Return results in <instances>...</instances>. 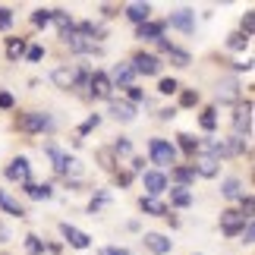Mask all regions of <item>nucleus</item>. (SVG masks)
<instances>
[{
	"mask_svg": "<svg viewBox=\"0 0 255 255\" xmlns=\"http://www.w3.org/2000/svg\"><path fill=\"white\" fill-rule=\"evenodd\" d=\"M22 54H25V41H22V38H9V41H6V57H9V60H19Z\"/></svg>",
	"mask_w": 255,
	"mask_h": 255,
	"instance_id": "obj_25",
	"label": "nucleus"
},
{
	"mask_svg": "<svg viewBox=\"0 0 255 255\" xmlns=\"http://www.w3.org/2000/svg\"><path fill=\"white\" fill-rule=\"evenodd\" d=\"M173 180H176V183H180L183 189H186V186H189V183L195 180V170H192V167H176V170H173Z\"/></svg>",
	"mask_w": 255,
	"mask_h": 255,
	"instance_id": "obj_27",
	"label": "nucleus"
},
{
	"mask_svg": "<svg viewBox=\"0 0 255 255\" xmlns=\"http://www.w3.org/2000/svg\"><path fill=\"white\" fill-rule=\"evenodd\" d=\"M25 249L32 252V255H41L44 252V243L38 240V237H25Z\"/></svg>",
	"mask_w": 255,
	"mask_h": 255,
	"instance_id": "obj_31",
	"label": "nucleus"
},
{
	"mask_svg": "<svg viewBox=\"0 0 255 255\" xmlns=\"http://www.w3.org/2000/svg\"><path fill=\"white\" fill-rule=\"evenodd\" d=\"M142 211L145 214H154V218H164V214H167V208H164L158 199H151V195H148V199H142Z\"/></svg>",
	"mask_w": 255,
	"mask_h": 255,
	"instance_id": "obj_24",
	"label": "nucleus"
},
{
	"mask_svg": "<svg viewBox=\"0 0 255 255\" xmlns=\"http://www.w3.org/2000/svg\"><path fill=\"white\" fill-rule=\"evenodd\" d=\"M233 126H237L240 139H243V135H252V104L240 107V111H237V117H233Z\"/></svg>",
	"mask_w": 255,
	"mask_h": 255,
	"instance_id": "obj_10",
	"label": "nucleus"
},
{
	"mask_svg": "<svg viewBox=\"0 0 255 255\" xmlns=\"http://www.w3.org/2000/svg\"><path fill=\"white\" fill-rule=\"evenodd\" d=\"M66 44H70V51H76V54H98V41H95V38L76 32V28L66 35Z\"/></svg>",
	"mask_w": 255,
	"mask_h": 255,
	"instance_id": "obj_3",
	"label": "nucleus"
},
{
	"mask_svg": "<svg viewBox=\"0 0 255 255\" xmlns=\"http://www.w3.org/2000/svg\"><path fill=\"white\" fill-rule=\"evenodd\" d=\"M28 173H32V170H28V161L25 158H16V161H9V167H6V176H9V180H13V183H28Z\"/></svg>",
	"mask_w": 255,
	"mask_h": 255,
	"instance_id": "obj_11",
	"label": "nucleus"
},
{
	"mask_svg": "<svg viewBox=\"0 0 255 255\" xmlns=\"http://www.w3.org/2000/svg\"><path fill=\"white\" fill-rule=\"evenodd\" d=\"M25 192L28 195H32V199H51V195H54V189H51V186H38V183H25Z\"/></svg>",
	"mask_w": 255,
	"mask_h": 255,
	"instance_id": "obj_26",
	"label": "nucleus"
},
{
	"mask_svg": "<svg viewBox=\"0 0 255 255\" xmlns=\"http://www.w3.org/2000/svg\"><path fill=\"white\" fill-rule=\"evenodd\" d=\"M88 98H111V79H107L104 73H95L88 76Z\"/></svg>",
	"mask_w": 255,
	"mask_h": 255,
	"instance_id": "obj_5",
	"label": "nucleus"
},
{
	"mask_svg": "<svg viewBox=\"0 0 255 255\" xmlns=\"http://www.w3.org/2000/svg\"><path fill=\"white\" fill-rule=\"evenodd\" d=\"M19 126H22L25 132H41L51 126V117L47 114H25V117H19Z\"/></svg>",
	"mask_w": 255,
	"mask_h": 255,
	"instance_id": "obj_8",
	"label": "nucleus"
},
{
	"mask_svg": "<svg viewBox=\"0 0 255 255\" xmlns=\"http://www.w3.org/2000/svg\"><path fill=\"white\" fill-rule=\"evenodd\" d=\"M111 117H114V120L129 123V120H135V107L129 101H111Z\"/></svg>",
	"mask_w": 255,
	"mask_h": 255,
	"instance_id": "obj_15",
	"label": "nucleus"
},
{
	"mask_svg": "<svg viewBox=\"0 0 255 255\" xmlns=\"http://www.w3.org/2000/svg\"><path fill=\"white\" fill-rule=\"evenodd\" d=\"M114 151H117V154H129V151H132V145L126 142V139H120V142L114 145Z\"/></svg>",
	"mask_w": 255,
	"mask_h": 255,
	"instance_id": "obj_39",
	"label": "nucleus"
},
{
	"mask_svg": "<svg viewBox=\"0 0 255 255\" xmlns=\"http://www.w3.org/2000/svg\"><path fill=\"white\" fill-rule=\"evenodd\" d=\"M243 218H252V195H243Z\"/></svg>",
	"mask_w": 255,
	"mask_h": 255,
	"instance_id": "obj_40",
	"label": "nucleus"
},
{
	"mask_svg": "<svg viewBox=\"0 0 255 255\" xmlns=\"http://www.w3.org/2000/svg\"><path fill=\"white\" fill-rule=\"evenodd\" d=\"M145 189H148L151 199H154V195H161L164 189H167V176H164L161 170H148V173H145Z\"/></svg>",
	"mask_w": 255,
	"mask_h": 255,
	"instance_id": "obj_12",
	"label": "nucleus"
},
{
	"mask_svg": "<svg viewBox=\"0 0 255 255\" xmlns=\"http://www.w3.org/2000/svg\"><path fill=\"white\" fill-rule=\"evenodd\" d=\"M148 154H151V161H154V164L167 167V164H173V158H176V148H173L170 142H164V139H151Z\"/></svg>",
	"mask_w": 255,
	"mask_h": 255,
	"instance_id": "obj_2",
	"label": "nucleus"
},
{
	"mask_svg": "<svg viewBox=\"0 0 255 255\" xmlns=\"http://www.w3.org/2000/svg\"><path fill=\"white\" fill-rule=\"evenodd\" d=\"M28 60H41V57H44V51H41V47H28Z\"/></svg>",
	"mask_w": 255,
	"mask_h": 255,
	"instance_id": "obj_44",
	"label": "nucleus"
},
{
	"mask_svg": "<svg viewBox=\"0 0 255 255\" xmlns=\"http://www.w3.org/2000/svg\"><path fill=\"white\" fill-rule=\"evenodd\" d=\"M126 16H129L132 19V22H148V16H151V6L148 3H129V6H126Z\"/></svg>",
	"mask_w": 255,
	"mask_h": 255,
	"instance_id": "obj_17",
	"label": "nucleus"
},
{
	"mask_svg": "<svg viewBox=\"0 0 255 255\" xmlns=\"http://www.w3.org/2000/svg\"><path fill=\"white\" fill-rule=\"evenodd\" d=\"M218 164H221V161L214 158V154H208V151H202L199 158H195V164H192V170H195V173H202V176H218V170H221Z\"/></svg>",
	"mask_w": 255,
	"mask_h": 255,
	"instance_id": "obj_7",
	"label": "nucleus"
},
{
	"mask_svg": "<svg viewBox=\"0 0 255 255\" xmlns=\"http://www.w3.org/2000/svg\"><path fill=\"white\" fill-rule=\"evenodd\" d=\"M145 246H148L154 255H164V252H170V240L161 237V233H145Z\"/></svg>",
	"mask_w": 255,
	"mask_h": 255,
	"instance_id": "obj_16",
	"label": "nucleus"
},
{
	"mask_svg": "<svg viewBox=\"0 0 255 255\" xmlns=\"http://www.w3.org/2000/svg\"><path fill=\"white\" fill-rule=\"evenodd\" d=\"M243 237H246V243H252V237H255V224H252V218L246 221V227H243Z\"/></svg>",
	"mask_w": 255,
	"mask_h": 255,
	"instance_id": "obj_41",
	"label": "nucleus"
},
{
	"mask_svg": "<svg viewBox=\"0 0 255 255\" xmlns=\"http://www.w3.org/2000/svg\"><path fill=\"white\" fill-rule=\"evenodd\" d=\"M176 88H180V85H176L173 79H161V85H158V92H161V95H173Z\"/></svg>",
	"mask_w": 255,
	"mask_h": 255,
	"instance_id": "obj_34",
	"label": "nucleus"
},
{
	"mask_svg": "<svg viewBox=\"0 0 255 255\" xmlns=\"http://www.w3.org/2000/svg\"><path fill=\"white\" fill-rule=\"evenodd\" d=\"M132 76H135L132 63H117L114 70H111V76H107V79L117 82V85H126V88H129V85H132Z\"/></svg>",
	"mask_w": 255,
	"mask_h": 255,
	"instance_id": "obj_13",
	"label": "nucleus"
},
{
	"mask_svg": "<svg viewBox=\"0 0 255 255\" xmlns=\"http://www.w3.org/2000/svg\"><path fill=\"white\" fill-rule=\"evenodd\" d=\"M202 126H205V129H214V126H218V117H214V111H205V114H202Z\"/></svg>",
	"mask_w": 255,
	"mask_h": 255,
	"instance_id": "obj_35",
	"label": "nucleus"
},
{
	"mask_svg": "<svg viewBox=\"0 0 255 255\" xmlns=\"http://www.w3.org/2000/svg\"><path fill=\"white\" fill-rule=\"evenodd\" d=\"M218 98H221V101H237V98H240V85L233 82V79L221 82V88H218Z\"/></svg>",
	"mask_w": 255,
	"mask_h": 255,
	"instance_id": "obj_21",
	"label": "nucleus"
},
{
	"mask_svg": "<svg viewBox=\"0 0 255 255\" xmlns=\"http://www.w3.org/2000/svg\"><path fill=\"white\" fill-rule=\"evenodd\" d=\"M9 22H13V13L6 6H0V28H9Z\"/></svg>",
	"mask_w": 255,
	"mask_h": 255,
	"instance_id": "obj_37",
	"label": "nucleus"
},
{
	"mask_svg": "<svg viewBox=\"0 0 255 255\" xmlns=\"http://www.w3.org/2000/svg\"><path fill=\"white\" fill-rule=\"evenodd\" d=\"M129 98H132V101H142L145 95H142V88H135V85H129Z\"/></svg>",
	"mask_w": 255,
	"mask_h": 255,
	"instance_id": "obj_46",
	"label": "nucleus"
},
{
	"mask_svg": "<svg viewBox=\"0 0 255 255\" xmlns=\"http://www.w3.org/2000/svg\"><path fill=\"white\" fill-rule=\"evenodd\" d=\"M51 79H54L57 88H73V85H76V73H73V70H66V66H60V70H54Z\"/></svg>",
	"mask_w": 255,
	"mask_h": 255,
	"instance_id": "obj_19",
	"label": "nucleus"
},
{
	"mask_svg": "<svg viewBox=\"0 0 255 255\" xmlns=\"http://www.w3.org/2000/svg\"><path fill=\"white\" fill-rule=\"evenodd\" d=\"M0 208H3L6 214H16V218H25V208H22L19 202H13V199H9V195H6L3 189H0Z\"/></svg>",
	"mask_w": 255,
	"mask_h": 255,
	"instance_id": "obj_20",
	"label": "nucleus"
},
{
	"mask_svg": "<svg viewBox=\"0 0 255 255\" xmlns=\"http://www.w3.org/2000/svg\"><path fill=\"white\" fill-rule=\"evenodd\" d=\"M0 107H3V111H9V107H13V95L0 92Z\"/></svg>",
	"mask_w": 255,
	"mask_h": 255,
	"instance_id": "obj_43",
	"label": "nucleus"
},
{
	"mask_svg": "<svg viewBox=\"0 0 255 255\" xmlns=\"http://www.w3.org/2000/svg\"><path fill=\"white\" fill-rule=\"evenodd\" d=\"M246 221H249V218H243L240 211H224V214H221V230L227 233V237H237V233L246 227Z\"/></svg>",
	"mask_w": 255,
	"mask_h": 255,
	"instance_id": "obj_4",
	"label": "nucleus"
},
{
	"mask_svg": "<svg viewBox=\"0 0 255 255\" xmlns=\"http://www.w3.org/2000/svg\"><path fill=\"white\" fill-rule=\"evenodd\" d=\"M180 148H183L186 154H192V158H195V154H199V142H195L192 135H186V132H183V135H180Z\"/></svg>",
	"mask_w": 255,
	"mask_h": 255,
	"instance_id": "obj_30",
	"label": "nucleus"
},
{
	"mask_svg": "<svg viewBox=\"0 0 255 255\" xmlns=\"http://www.w3.org/2000/svg\"><path fill=\"white\" fill-rule=\"evenodd\" d=\"M170 202L176 205V208H189V205H192V192L183 189V186H176V189L170 192Z\"/></svg>",
	"mask_w": 255,
	"mask_h": 255,
	"instance_id": "obj_23",
	"label": "nucleus"
},
{
	"mask_svg": "<svg viewBox=\"0 0 255 255\" xmlns=\"http://www.w3.org/2000/svg\"><path fill=\"white\" fill-rule=\"evenodd\" d=\"M98 255H129L126 249H117V246H107V249H98Z\"/></svg>",
	"mask_w": 255,
	"mask_h": 255,
	"instance_id": "obj_42",
	"label": "nucleus"
},
{
	"mask_svg": "<svg viewBox=\"0 0 255 255\" xmlns=\"http://www.w3.org/2000/svg\"><path fill=\"white\" fill-rule=\"evenodd\" d=\"M47 154H51V161H54V170L60 173V176H70V173H79V161H73L70 154H63L57 145H47Z\"/></svg>",
	"mask_w": 255,
	"mask_h": 255,
	"instance_id": "obj_1",
	"label": "nucleus"
},
{
	"mask_svg": "<svg viewBox=\"0 0 255 255\" xmlns=\"http://www.w3.org/2000/svg\"><path fill=\"white\" fill-rule=\"evenodd\" d=\"M101 164H104V167H114V158H111V151H101Z\"/></svg>",
	"mask_w": 255,
	"mask_h": 255,
	"instance_id": "obj_47",
	"label": "nucleus"
},
{
	"mask_svg": "<svg viewBox=\"0 0 255 255\" xmlns=\"http://www.w3.org/2000/svg\"><path fill=\"white\" fill-rule=\"evenodd\" d=\"M224 195H227V199H243V183L240 180H227L224 183Z\"/></svg>",
	"mask_w": 255,
	"mask_h": 255,
	"instance_id": "obj_28",
	"label": "nucleus"
},
{
	"mask_svg": "<svg viewBox=\"0 0 255 255\" xmlns=\"http://www.w3.org/2000/svg\"><path fill=\"white\" fill-rule=\"evenodd\" d=\"M195 101H199V95H195V92H183V104H186V107L195 104Z\"/></svg>",
	"mask_w": 255,
	"mask_h": 255,
	"instance_id": "obj_45",
	"label": "nucleus"
},
{
	"mask_svg": "<svg viewBox=\"0 0 255 255\" xmlns=\"http://www.w3.org/2000/svg\"><path fill=\"white\" fill-rule=\"evenodd\" d=\"M95 126H98V114H95V117H88V120H85V123L79 126V132L85 135V132H92V129H95Z\"/></svg>",
	"mask_w": 255,
	"mask_h": 255,
	"instance_id": "obj_38",
	"label": "nucleus"
},
{
	"mask_svg": "<svg viewBox=\"0 0 255 255\" xmlns=\"http://www.w3.org/2000/svg\"><path fill=\"white\" fill-rule=\"evenodd\" d=\"M60 233H63V240L70 243V246H76V249H88V246H92V237L82 233V230H76V227H70V224H60Z\"/></svg>",
	"mask_w": 255,
	"mask_h": 255,
	"instance_id": "obj_6",
	"label": "nucleus"
},
{
	"mask_svg": "<svg viewBox=\"0 0 255 255\" xmlns=\"http://www.w3.org/2000/svg\"><path fill=\"white\" fill-rule=\"evenodd\" d=\"M252 28H255V16H252V13H246V16H243V35L249 38V35H252Z\"/></svg>",
	"mask_w": 255,
	"mask_h": 255,
	"instance_id": "obj_36",
	"label": "nucleus"
},
{
	"mask_svg": "<svg viewBox=\"0 0 255 255\" xmlns=\"http://www.w3.org/2000/svg\"><path fill=\"white\" fill-rule=\"evenodd\" d=\"M51 22H57V28H60V35H63V38L76 28V25H73V19H70V13H63V9H51Z\"/></svg>",
	"mask_w": 255,
	"mask_h": 255,
	"instance_id": "obj_18",
	"label": "nucleus"
},
{
	"mask_svg": "<svg viewBox=\"0 0 255 255\" xmlns=\"http://www.w3.org/2000/svg\"><path fill=\"white\" fill-rule=\"evenodd\" d=\"M32 22L35 25H47V22H51V9H38V13L32 16Z\"/></svg>",
	"mask_w": 255,
	"mask_h": 255,
	"instance_id": "obj_33",
	"label": "nucleus"
},
{
	"mask_svg": "<svg viewBox=\"0 0 255 255\" xmlns=\"http://www.w3.org/2000/svg\"><path fill=\"white\" fill-rule=\"evenodd\" d=\"M227 44H230V51H246V44H249V38L243 35V32H233L227 38Z\"/></svg>",
	"mask_w": 255,
	"mask_h": 255,
	"instance_id": "obj_29",
	"label": "nucleus"
},
{
	"mask_svg": "<svg viewBox=\"0 0 255 255\" xmlns=\"http://www.w3.org/2000/svg\"><path fill=\"white\" fill-rule=\"evenodd\" d=\"M170 25L180 28V32H192L195 28V13L192 9H176V13L170 16Z\"/></svg>",
	"mask_w": 255,
	"mask_h": 255,
	"instance_id": "obj_14",
	"label": "nucleus"
},
{
	"mask_svg": "<svg viewBox=\"0 0 255 255\" xmlns=\"http://www.w3.org/2000/svg\"><path fill=\"white\" fill-rule=\"evenodd\" d=\"M132 70H135V73H145V76H154V73L161 70V60H158L154 54H135Z\"/></svg>",
	"mask_w": 255,
	"mask_h": 255,
	"instance_id": "obj_9",
	"label": "nucleus"
},
{
	"mask_svg": "<svg viewBox=\"0 0 255 255\" xmlns=\"http://www.w3.org/2000/svg\"><path fill=\"white\" fill-rule=\"evenodd\" d=\"M107 202H111V199H107V192H101L98 199H92V205H88V211H92V214H98V211H101Z\"/></svg>",
	"mask_w": 255,
	"mask_h": 255,
	"instance_id": "obj_32",
	"label": "nucleus"
},
{
	"mask_svg": "<svg viewBox=\"0 0 255 255\" xmlns=\"http://www.w3.org/2000/svg\"><path fill=\"white\" fill-rule=\"evenodd\" d=\"M161 32H164V25H158V22H142L135 35H139V38H148V41H158Z\"/></svg>",
	"mask_w": 255,
	"mask_h": 255,
	"instance_id": "obj_22",
	"label": "nucleus"
}]
</instances>
